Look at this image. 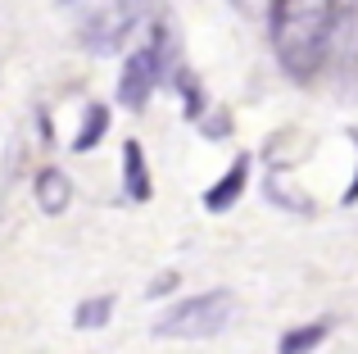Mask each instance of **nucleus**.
I'll return each instance as SVG.
<instances>
[{
	"label": "nucleus",
	"mask_w": 358,
	"mask_h": 354,
	"mask_svg": "<svg viewBox=\"0 0 358 354\" xmlns=\"http://www.w3.org/2000/svg\"><path fill=\"white\" fill-rule=\"evenodd\" d=\"M173 286H177V273H168V277H159V282L150 286V291H155V295H164V291H173Z\"/></svg>",
	"instance_id": "13"
},
{
	"label": "nucleus",
	"mask_w": 358,
	"mask_h": 354,
	"mask_svg": "<svg viewBox=\"0 0 358 354\" xmlns=\"http://www.w3.org/2000/svg\"><path fill=\"white\" fill-rule=\"evenodd\" d=\"M109 313H114V295H100V300H87L78 304V313H73V323H78L82 332H96L109 323Z\"/></svg>",
	"instance_id": "10"
},
{
	"label": "nucleus",
	"mask_w": 358,
	"mask_h": 354,
	"mask_svg": "<svg viewBox=\"0 0 358 354\" xmlns=\"http://www.w3.org/2000/svg\"><path fill=\"white\" fill-rule=\"evenodd\" d=\"M105 127H109V109H105V105H87V114H82V132L73 136V150L87 155L91 146L105 136Z\"/></svg>",
	"instance_id": "9"
},
{
	"label": "nucleus",
	"mask_w": 358,
	"mask_h": 354,
	"mask_svg": "<svg viewBox=\"0 0 358 354\" xmlns=\"http://www.w3.org/2000/svg\"><path fill=\"white\" fill-rule=\"evenodd\" d=\"M168 73H173V64H168V27L155 23V41L136 45V55H127V64H122L118 105L122 109H145L155 87H159V78H168Z\"/></svg>",
	"instance_id": "3"
},
{
	"label": "nucleus",
	"mask_w": 358,
	"mask_h": 354,
	"mask_svg": "<svg viewBox=\"0 0 358 354\" xmlns=\"http://www.w3.org/2000/svg\"><path fill=\"white\" fill-rule=\"evenodd\" d=\"M231 313H236V295L231 291H204V295H191V300L173 304V309L155 323V337H164V341H209L231 323Z\"/></svg>",
	"instance_id": "2"
},
{
	"label": "nucleus",
	"mask_w": 358,
	"mask_h": 354,
	"mask_svg": "<svg viewBox=\"0 0 358 354\" xmlns=\"http://www.w3.org/2000/svg\"><path fill=\"white\" fill-rule=\"evenodd\" d=\"M231 9H236V14H245V18H263L272 9V0H227Z\"/></svg>",
	"instance_id": "11"
},
{
	"label": "nucleus",
	"mask_w": 358,
	"mask_h": 354,
	"mask_svg": "<svg viewBox=\"0 0 358 354\" xmlns=\"http://www.w3.org/2000/svg\"><path fill=\"white\" fill-rule=\"evenodd\" d=\"M245 182H250V160H236L218 182L209 186V191H204V209H209V213H227L231 204L245 195Z\"/></svg>",
	"instance_id": "5"
},
{
	"label": "nucleus",
	"mask_w": 358,
	"mask_h": 354,
	"mask_svg": "<svg viewBox=\"0 0 358 354\" xmlns=\"http://www.w3.org/2000/svg\"><path fill=\"white\" fill-rule=\"evenodd\" d=\"M150 9H155V0H100V5L91 9L87 27H82L87 50H96V55L118 50V45L136 32V23H145Z\"/></svg>",
	"instance_id": "4"
},
{
	"label": "nucleus",
	"mask_w": 358,
	"mask_h": 354,
	"mask_svg": "<svg viewBox=\"0 0 358 354\" xmlns=\"http://www.w3.org/2000/svg\"><path fill=\"white\" fill-rule=\"evenodd\" d=\"M327 332H331V323H304V327H295V332L281 337L277 354H308V350H317L327 341Z\"/></svg>",
	"instance_id": "8"
},
{
	"label": "nucleus",
	"mask_w": 358,
	"mask_h": 354,
	"mask_svg": "<svg viewBox=\"0 0 358 354\" xmlns=\"http://www.w3.org/2000/svg\"><path fill=\"white\" fill-rule=\"evenodd\" d=\"M122 191H127V200H136V204H145V200H150L145 150H141L136 136H131V141H122Z\"/></svg>",
	"instance_id": "6"
},
{
	"label": "nucleus",
	"mask_w": 358,
	"mask_h": 354,
	"mask_svg": "<svg viewBox=\"0 0 358 354\" xmlns=\"http://www.w3.org/2000/svg\"><path fill=\"white\" fill-rule=\"evenodd\" d=\"M354 146H358V132H354ZM358 200V173H354V182L345 186V195H341V204H354Z\"/></svg>",
	"instance_id": "12"
},
{
	"label": "nucleus",
	"mask_w": 358,
	"mask_h": 354,
	"mask_svg": "<svg viewBox=\"0 0 358 354\" xmlns=\"http://www.w3.org/2000/svg\"><path fill=\"white\" fill-rule=\"evenodd\" d=\"M272 50L295 82H308L331 50L341 0H272Z\"/></svg>",
	"instance_id": "1"
},
{
	"label": "nucleus",
	"mask_w": 358,
	"mask_h": 354,
	"mask_svg": "<svg viewBox=\"0 0 358 354\" xmlns=\"http://www.w3.org/2000/svg\"><path fill=\"white\" fill-rule=\"evenodd\" d=\"M36 204H41V213H64L69 209V195H73V186H69V177H64V169H41L36 173Z\"/></svg>",
	"instance_id": "7"
}]
</instances>
